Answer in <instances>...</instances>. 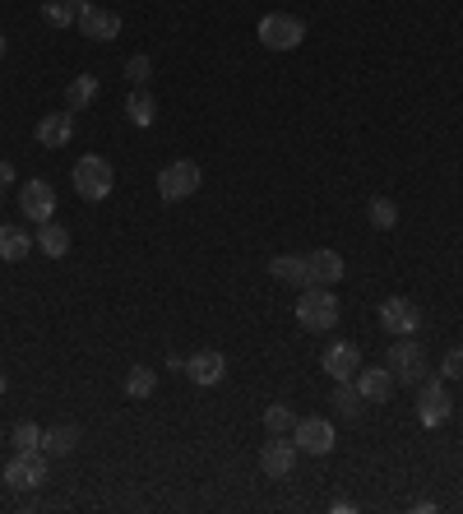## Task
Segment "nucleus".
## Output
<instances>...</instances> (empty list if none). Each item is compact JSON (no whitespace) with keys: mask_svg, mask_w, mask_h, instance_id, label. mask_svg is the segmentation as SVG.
<instances>
[{"mask_svg":"<svg viewBox=\"0 0 463 514\" xmlns=\"http://www.w3.org/2000/svg\"><path fill=\"white\" fill-rule=\"evenodd\" d=\"M297 320L311 334H329L338 325V297L329 288H320V283H306L297 297Z\"/></svg>","mask_w":463,"mask_h":514,"instance_id":"f257e3e1","label":"nucleus"},{"mask_svg":"<svg viewBox=\"0 0 463 514\" xmlns=\"http://www.w3.org/2000/svg\"><path fill=\"white\" fill-rule=\"evenodd\" d=\"M70 181H75L79 200L98 204V200H107V195H112L116 172H112V163H107V158H98V153H84V158L75 163V172H70Z\"/></svg>","mask_w":463,"mask_h":514,"instance_id":"f03ea898","label":"nucleus"},{"mask_svg":"<svg viewBox=\"0 0 463 514\" xmlns=\"http://www.w3.org/2000/svg\"><path fill=\"white\" fill-rule=\"evenodd\" d=\"M200 186H204V172H200V163H190V158H176V163H167L163 172H158V200H167V204L190 200Z\"/></svg>","mask_w":463,"mask_h":514,"instance_id":"7ed1b4c3","label":"nucleus"},{"mask_svg":"<svg viewBox=\"0 0 463 514\" xmlns=\"http://www.w3.org/2000/svg\"><path fill=\"white\" fill-rule=\"evenodd\" d=\"M385 366L394 371V385H413L417 389L426 380V352H422V343H417V339H399L394 348H389Z\"/></svg>","mask_w":463,"mask_h":514,"instance_id":"20e7f679","label":"nucleus"},{"mask_svg":"<svg viewBox=\"0 0 463 514\" xmlns=\"http://www.w3.org/2000/svg\"><path fill=\"white\" fill-rule=\"evenodd\" d=\"M255 33H260V42L269 51H292V47H301V38H306V24H301L297 14L274 10V14H264Z\"/></svg>","mask_w":463,"mask_h":514,"instance_id":"39448f33","label":"nucleus"},{"mask_svg":"<svg viewBox=\"0 0 463 514\" xmlns=\"http://www.w3.org/2000/svg\"><path fill=\"white\" fill-rule=\"evenodd\" d=\"M5 482L10 491H38L47 482V450H14V459L5 464Z\"/></svg>","mask_w":463,"mask_h":514,"instance_id":"423d86ee","label":"nucleus"},{"mask_svg":"<svg viewBox=\"0 0 463 514\" xmlns=\"http://www.w3.org/2000/svg\"><path fill=\"white\" fill-rule=\"evenodd\" d=\"M454 403H450V389L445 380H422L417 385V422L422 427H440V422H450Z\"/></svg>","mask_w":463,"mask_h":514,"instance_id":"0eeeda50","label":"nucleus"},{"mask_svg":"<svg viewBox=\"0 0 463 514\" xmlns=\"http://www.w3.org/2000/svg\"><path fill=\"white\" fill-rule=\"evenodd\" d=\"M380 325H385V334L408 339V334H417V329H422V311H417L408 297H385V301H380Z\"/></svg>","mask_w":463,"mask_h":514,"instance_id":"6e6552de","label":"nucleus"},{"mask_svg":"<svg viewBox=\"0 0 463 514\" xmlns=\"http://www.w3.org/2000/svg\"><path fill=\"white\" fill-rule=\"evenodd\" d=\"M292 440H297V450H306V454H329L334 450V422H329V417H297Z\"/></svg>","mask_w":463,"mask_h":514,"instance_id":"1a4fd4ad","label":"nucleus"},{"mask_svg":"<svg viewBox=\"0 0 463 514\" xmlns=\"http://www.w3.org/2000/svg\"><path fill=\"white\" fill-rule=\"evenodd\" d=\"M19 214H24L28 223H51V218H56V190H51L47 181H28V186L19 190Z\"/></svg>","mask_w":463,"mask_h":514,"instance_id":"9d476101","label":"nucleus"},{"mask_svg":"<svg viewBox=\"0 0 463 514\" xmlns=\"http://www.w3.org/2000/svg\"><path fill=\"white\" fill-rule=\"evenodd\" d=\"M186 376L195 380V385H204V389L223 385V376H227V357H223V352H213V348L190 352V357H186Z\"/></svg>","mask_w":463,"mask_h":514,"instance_id":"9b49d317","label":"nucleus"},{"mask_svg":"<svg viewBox=\"0 0 463 514\" xmlns=\"http://www.w3.org/2000/svg\"><path fill=\"white\" fill-rule=\"evenodd\" d=\"M297 440H288V436H269V445L260 450V468L269 477H288L292 468H297Z\"/></svg>","mask_w":463,"mask_h":514,"instance_id":"f8f14e48","label":"nucleus"},{"mask_svg":"<svg viewBox=\"0 0 463 514\" xmlns=\"http://www.w3.org/2000/svg\"><path fill=\"white\" fill-rule=\"evenodd\" d=\"M320 366H325V376H334V380H352L362 371V352H357V343H329V348L320 352Z\"/></svg>","mask_w":463,"mask_h":514,"instance_id":"ddd939ff","label":"nucleus"},{"mask_svg":"<svg viewBox=\"0 0 463 514\" xmlns=\"http://www.w3.org/2000/svg\"><path fill=\"white\" fill-rule=\"evenodd\" d=\"M79 28H84L88 42H112V38H121V14L93 5V10L79 14Z\"/></svg>","mask_w":463,"mask_h":514,"instance_id":"4468645a","label":"nucleus"},{"mask_svg":"<svg viewBox=\"0 0 463 514\" xmlns=\"http://www.w3.org/2000/svg\"><path fill=\"white\" fill-rule=\"evenodd\" d=\"M33 135H38L42 149H65V144H70V135H75V112H47Z\"/></svg>","mask_w":463,"mask_h":514,"instance_id":"2eb2a0df","label":"nucleus"},{"mask_svg":"<svg viewBox=\"0 0 463 514\" xmlns=\"http://www.w3.org/2000/svg\"><path fill=\"white\" fill-rule=\"evenodd\" d=\"M306 269H311V283H320V288H334L338 278L348 274V264H343V255L338 251H311L306 255Z\"/></svg>","mask_w":463,"mask_h":514,"instance_id":"dca6fc26","label":"nucleus"},{"mask_svg":"<svg viewBox=\"0 0 463 514\" xmlns=\"http://www.w3.org/2000/svg\"><path fill=\"white\" fill-rule=\"evenodd\" d=\"M357 389H362L366 403H389V394H394V371L389 366H371V371H357Z\"/></svg>","mask_w":463,"mask_h":514,"instance_id":"f3484780","label":"nucleus"},{"mask_svg":"<svg viewBox=\"0 0 463 514\" xmlns=\"http://www.w3.org/2000/svg\"><path fill=\"white\" fill-rule=\"evenodd\" d=\"M79 427L75 422H61V427H47L42 431V450H47V459H65V454L79 450Z\"/></svg>","mask_w":463,"mask_h":514,"instance_id":"a211bd4d","label":"nucleus"},{"mask_svg":"<svg viewBox=\"0 0 463 514\" xmlns=\"http://www.w3.org/2000/svg\"><path fill=\"white\" fill-rule=\"evenodd\" d=\"M269 274H274L278 283H288V288H306V283H311L306 255H274V260H269Z\"/></svg>","mask_w":463,"mask_h":514,"instance_id":"6ab92c4d","label":"nucleus"},{"mask_svg":"<svg viewBox=\"0 0 463 514\" xmlns=\"http://www.w3.org/2000/svg\"><path fill=\"white\" fill-rule=\"evenodd\" d=\"M28 251H33V237H28L19 223H0V260L5 264H19L28 260Z\"/></svg>","mask_w":463,"mask_h":514,"instance_id":"aec40b11","label":"nucleus"},{"mask_svg":"<svg viewBox=\"0 0 463 514\" xmlns=\"http://www.w3.org/2000/svg\"><path fill=\"white\" fill-rule=\"evenodd\" d=\"M329 408H334L338 417H362L366 399H362V389H357V380H334V394H329Z\"/></svg>","mask_w":463,"mask_h":514,"instance_id":"412c9836","label":"nucleus"},{"mask_svg":"<svg viewBox=\"0 0 463 514\" xmlns=\"http://www.w3.org/2000/svg\"><path fill=\"white\" fill-rule=\"evenodd\" d=\"M38 251L47 255V260H65L70 255V232H65L61 223H38Z\"/></svg>","mask_w":463,"mask_h":514,"instance_id":"4be33fe9","label":"nucleus"},{"mask_svg":"<svg viewBox=\"0 0 463 514\" xmlns=\"http://www.w3.org/2000/svg\"><path fill=\"white\" fill-rule=\"evenodd\" d=\"M126 116H130V126H139V130L158 121V102H153L149 88H135V93H130V98H126Z\"/></svg>","mask_w":463,"mask_h":514,"instance_id":"5701e85b","label":"nucleus"},{"mask_svg":"<svg viewBox=\"0 0 463 514\" xmlns=\"http://www.w3.org/2000/svg\"><path fill=\"white\" fill-rule=\"evenodd\" d=\"M98 75H75L70 79V88H65V112H84L88 102L98 98Z\"/></svg>","mask_w":463,"mask_h":514,"instance_id":"b1692460","label":"nucleus"},{"mask_svg":"<svg viewBox=\"0 0 463 514\" xmlns=\"http://www.w3.org/2000/svg\"><path fill=\"white\" fill-rule=\"evenodd\" d=\"M366 218H371L376 232H394V227H399V204L385 200V195H376V200L366 204Z\"/></svg>","mask_w":463,"mask_h":514,"instance_id":"393cba45","label":"nucleus"},{"mask_svg":"<svg viewBox=\"0 0 463 514\" xmlns=\"http://www.w3.org/2000/svg\"><path fill=\"white\" fill-rule=\"evenodd\" d=\"M153 389H158V371H153V366H130V376H126L130 399H149Z\"/></svg>","mask_w":463,"mask_h":514,"instance_id":"a878e982","label":"nucleus"},{"mask_svg":"<svg viewBox=\"0 0 463 514\" xmlns=\"http://www.w3.org/2000/svg\"><path fill=\"white\" fill-rule=\"evenodd\" d=\"M264 427H269V436H288L297 427V413H292L288 403H269L264 408Z\"/></svg>","mask_w":463,"mask_h":514,"instance_id":"bb28decb","label":"nucleus"},{"mask_svg":"<svg viewBox=\"0 0 463 514\" xmlns=\"http://www.w3.org/2000/svg\"><path fill=\"white\" fill-rule=\"evenodd\" d=\"M42 19H47L51 28L79 24V14H75V5H70V0H47V5H42Z\"/></svg>","mask_w":463,"mask_h":514,"instance_id":"cd10ccee","label":"nucleus"},{"mask_svg":"<svg viewBox=\"0 0 463 514\" xmlns=\"http://www.w3.org/2000/svg\"><path fill=\"white\" fill-rule=\"evenodd\" d=\"M10 445L14 450H42V427L38 422H19L14 436H10Z\"/></svg>","mask_w":463,"mask_h":514,"instance_id":"c85d7f7f","label":"nucleus"},{"mask_svg":"<svg viewBox=\"0 0 463 514\" xmlns=\"http://www.w3.org/2000/svg\"><path fill=\"white\" fill-rule=\"evenodd\" d=\"M149 75H153V61H149V56H144V51H139V56H130V61H126V79H130V84H135V88H144V84H149Z\"/></svg>","mask_w":463,"mask_h":514,"instance_id":"c756f323","label":"nucleus"},{"mask_svg":"<svg viewBox=\"0 0 463 514\" xmlns=\"http://www.w3.org/2000/svg\"><path fill=\"white\" fill-rule=\"evenodd\" d=\"M463 376V348H450L440 362V380H459Z\"/></svg>","mask_w":463,"mask_h":514,"instance_id":"7c9ffc66","label":"nucleus"},{"mask_svg":"<svg viewBox=\"0 0 463 514\" xmlns=\"http://www.w3.org/2000/svg\"><path fill=\"white\" fill-rule=\"evenodd\" d=\"M10 186H14V167L5 163V158H0V195H5Z\"/></svg>","mask_w":463,"mask_h":514,"instance_id":"2f4dec72","label":"nucleus"},{"mask_svg":"<svg viewBox=\"0 0 463 514\" xmlns=\"http://www.w3.org/2000/svg\"><path fill=\"white\" fill-rule=\"evenodd\" d=\"M75 5V14H84V10H93V0H70Z\"/></svg>","mask_w":463,"mask_h":514,"instance_id":"473e14b6","label":"nucleus"},{"mask_svg":"<svg viewBox=\"0 0 463 514\" xmlns=\"http://www.w3.org/2000/svg\"><path fill=\"white\" fill-rule=\"evenodd\" d=\"M5 385H10V380H5V371H0V394H5Z\"/></svg>","mask_w":463,"mask_h":514,"instance_id":"72a5a7b5","label":"nucleus"},{"mask_svg":"<svg viewBox=\"0 0 463 514\" xmlns=\"http://www.w3.org/2000/svg\"><path fill=\"white\" fill-rule=\"evenodd\" d=\"M0 56H5V33H0Z\"/></svg>","mask_w":463,"mask_h":514,"instance_id":"f704fd0d","label":"nucleus"},{"mask_svg":"<svg viewBox=\"0 0 463 514\" xmlns=\"http://www.w3.org/2000/svg\"><path fill=\"white\" fill-rule=\"evenodd\" d=\"M0 200H5V195H0Z\"/></svg>","mask_w":463,"mask_h":514,"instance_id":"c9c22d12","label":"nucleus"}]
</instances>
